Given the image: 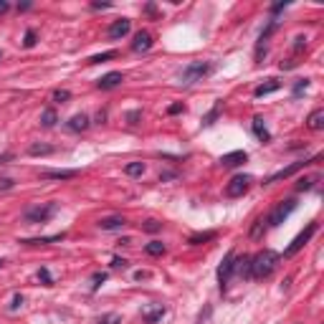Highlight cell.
Segmentation results:
<instances>
[{"instance_id": "1", "label": "cell", "mask_w": 324, "mask_h": 324, "mask_svg": "<svg viewBox=\"0 0 324 324\" xmlns=\"http://www.w3.org/2000/svg\"><path fill=\"white\" fill-rule=\"evenodd\" d=\"M279 268V254L271 248H263L256 256H251V279H268Z\"/></svg>"}, {"instance_id": "2", "label": "cell", "mask_w": 324, "mask_h": 324, "mask_svg": "<svg viewBox=\"0 0 324 324\" xmlns=\"http://www.w3.org/2000/svg\"><path fill=\"white\" fill-rule=\"evenodd\" d=\"M210 68H213V66L208 64V61H193V64H188L183 68V73H180V84H183V86H190L195 81H203V79L210 73Z\"/></svg>"}, {"instance_id": "3", "label": "cell", "mask_w": 324, "mask_h": 324, "mask_svg": "<svg viewBox=\"0 0 324 324\" xmlns=\"http://www.w3.org/2000/svg\"><path fill=\"white\" fill-rule=\"evenodd\" d=\"M296 210V200L294 197H289V200H281L271 213H268V218H266V223H268V228H276V226H281L291 213Z\"/></svg>"}, {"instance_id": "4", "label": "cell", "mask_w": 324, "mask_h": 324, "mask_svg": "<svg viewBox=\"0 0 324 324\" xmlns=\"http://www.w3.org/2000/svg\"><path fill=\"white\" fill-rule=\"evenodd\" d=\"M56 208H59L56 203L36 205V208H28L23 218H26V223H33V226H36V223H48V220H51V215L56 213Z\"/></svg>"}, {"instance_id": "5", "label": "cell", "mask_w": 324, "mask_h": 324, "mask_svg": "<svg viewBox=\"0 0 324 324\" xmlns=\"http://www.w3.org/2000/svg\"><path fill=\"white\" fill-rule=\"evenodd\" d=\"M317 231H319V226H317V223H309V226H307V228H304V231H302V233H299L291 243H289V248L284 251V256H294V254H299V251L304 248V243H309V238H312Z\"/></svg>"}, {"instance_id": "6", "label": "cell", "mask_w": 324, "mask_h": 324, "mask_svg": "<svg viewBox=\"0 0 324 324\" xmlns=\"http://www.w3.org/2000/svg\"><path fill=\"white\" fill-rule=\"evenodd\" d=\"M233 273H236V254L231 251L226 259L220 261V266H218V284H220V291L228 286V281H231Z\"/></svg>"}, {"instance_id": "7", "label": "cell", "mask_w": 324, "mask_h": 324, "mask_svg": "<svg viewBox=\"0 0 324 324\" xmlns=\"http://www.w3.org/2000/svg\"><path fill=\"white\" fill-rule=\"evenodd\" d=\"M251 183H254L251 175H236V178H231V183L226 185V195H228V197H241V195L251 188Z\"/></svg>"}, {"instance_id": "8", "label": "cell", "mask_w": 324, "mask_h": 324, "mask_svg": "<svg viewBox=\"0 0 324 324\" xmlns=\"http://www.w3.org/2000/svg\"><path fill=\"white\" fill-rule=\"evenodd\" d=\"M319 157H312V160H299V162H294V165H289V167H284V170H279V172H273L268 180H266V185H271V183H279V180H286V178H291L294 172H299V170H304L307 165H312V162H317Z\"/></svg>"}, {"instance_id": "9", "label": "cell", "mask_w": 324, "mask_h": 324, "mask_svg": "<svg viewBox=\"0 0 324 324\" xmlns=\"http://www.w3.org/2000/svg\"><path fill=\"white\" fill-rule=\"evenodd\" d=\"M130 31H132V20L130 18H119V20H114V23L109 26V38H112V41H119V38H124Z\"/></svg>"}, {"instance_id": "10", "label": "cell", "mask_w": 324, "mask_h": 324, "mask_svg": "<svg viewBox=\"0 0 324 324\" xmlns=\"http://www.w3.org/2000/svg\"><path fill=\"white\" fill-rule=\"evenodd\" d=\"M122 81H124L122 71H109V73H104V76L96 81V86H99L102 91H109V89H117Z\"/></svg>"}, {"instance_id": "11", "label": "cell", "mask_w": 324, "mask_h": 324, "mask_svg": "<svg viewBox=\"0 0 324 324\" xmlns=\"http://www.w3.org/2000/svg\"><path fill=\"white\" fill-rule=\"evenodd\" d=\"M152 33L149 31H139L137 36H134V41H132V51H137V54H144V51H149L152 48Z\"/></svg>"}, {"instance_id": "12", "label": "cell", "mask_w": 324, "mask_h": 324, "mask_svg": "<svg viewBox=\"0 0 324 324\" xmlns=\"http://www.w3.org/2000/svg\"><path fill=\"white\" fill-rule=\"evenodd\" d=\"M246 160H248V155H246L243 149H236V152L223 155V157H220V165H223V167H238V165H243Z\"/></svg>"}, {"instance_id": "13", "label": "cell", "mask_w": 324, "mask_h": 324, "mask_svg": "<svg viewBox=\"0 0 324 324\" xmlns=\"http://www.w3.org/2000/svg\"><path fill=\"white\" fill-rule=\"evenodd\" d=\"M127 226V220L122 218V215H109V218H102L99 220V228L102 231H119V228H124Z\"/></svg>"}, {"instance_id": "14", "label": "cell", "mask_w": 324, "mask_h": 324, "mask_svg": "<svg viewBox=\"0 0 324 324\" xmlns=\"http://www.w3.org/2000/svg\"><path fill=\"white\" fill-rule=\"evenodd\" d=\"M281 89V81L279 79H268L266 84H259L256 89H254V96H266V94H273V91H279Z\"/></svg>"}, {"instance_id": "15", "label": "cell", "mask_w": 324, "mask_h": 324, "mask_svg": "<svg viewBox=\"0 0 324 324\" xmlns=\"http://www.w3.org/2000/svg\"><path fill=\"white\" fill-rule=\"evenodd\" d=\"M89 124H91V122H89L86 114H73V117L68 119L66 127H68L71 132H84V130H89Z\"/></svg>"}, {"instance_id": "16", "label": "cell", "mask_w": 324, "mask_h": 324, "mask_svg": "<svg viewBox=\"0 0 324 324\" xmlns=\"http://www.w3.org/2000/svg\"><path fill=\"white\" fill-rule=\"evenodd\" d=\"M307 127L312 132L324 130V109H314V112L307 117Z\"/></svg>"}, {"instance_id": "17", "label": "cell", "mask_w": 324, "mask_h": 324, "mask_svg": "<svg viewBox=\"0 0 324 324\" xmlns=\"http://www.w3.org/2000/svg\"><path fill=\"white\" fill-rule=\"evenodd\" d=\"M236 271L241 279H251V256H236Z\"/></svg>"}, {"instance_id": "18", "label": "cell", "mask_w": 324, "mask_h": 324, "mask_svg": "<svg viewBox=\"0 0 324 324\" xmlns=\"http://www.w3.org/2000/svg\"><path fill=\"white\" fill-rule=\"evenodd\" d=\"M76 175H79L76 170H51V172H43V180H71Z\"/></svg>"}, {"instance_id": "19", "label": "cell", "mask_w": 324, "mask_h": 324, "mask_svg": "<svg viewBox=\"0 0 324 324\" xmlns=\"http://www.w3.org/2000/svg\"><path fill=\"white\" fill-rule=\"evenodd\" d=\"M254 134L259 137L261 142H268V139H271V132L266 130V124H263V119H261V117L254 119Z\"/></svg>"}, {"instance_id": "20", "label": "cell", "mask_w": 324, "mask_h": 324, "mask_svg": "<svg viewBox=\"0 0 324 324\" xmlns=\"http://www.w3.org/2000/svg\"><path fill=\"white\" fill-rule=\"evenodd\" d=\"M142 317H144V322L155 324L157 319H162V317H165V307H162V304H157L155 309H147V312H144Z\"/></svg>"}, {"instance_id": "21", "label": "cell", "mask_w": 324, "mask_h": 324, "mask_svg": "<svg viewBox=\"0 0 324 324\" xmlns=\"http://www.w3.org/2000/svg\"><path fill=\"white\" fill-rule=\"evenodd\" d=\"M61 238H64V233L48 236V238H26V241H20V243H26V246H46V243H54V241H61Z\"/></svg>"}, {"instance_id": "22", "label": "cell", "mask_w": 324, "mask_h": 324, "mask_svg": "<svg viewBox=\"0 0 324 324\" xmlns=\"http://www.w3.org/2000/svg\"><path fill=\"white\" fill-rule=\"evenodd\" d=\"M215 238V231H208V233H195L188 238V243L190 246H200V243H205V241H213Z\"/></svg>"}, {"instance_id": "23", "label": "cell", "mask_w": 324, "mask_h": 324, "mask_svg": "<svg viewBox=\"0 0 324 324\" xmlns=\"http://www.w3.org/2000/svg\"><path fill=\"white\" fill-rule=\"evenodd\" d=\"M56 119H59V117H56V112H54V109H46V112L41 114V127L51 130V127L56 124Z\"/></svg>"}, {"instance_id": "24", "label": "cell", "mask_w": 324, "mask_h": 324, "mask_svg": "<svg viewBox=\"0 0 324 324\" xmlns=\"http://www.w3.org/2000/svg\"><path fill=\"white\" fill-rule=\"evenodd\" d=\"M144 254H149V256H162V254H165V243H160V241H149V243L144 246Z\"/></svg>"}, {"instance_id": "25", "label": "cell", "mask_w": 324, "mask_h": 324, "mask_svg": "<svg viewBox=\"0 0 324 324\" xmlns=\"http://www.w3.org/2000/svg\"><path fill=\"white\" fill-rule=\"evenodd\" d=\"M218 114H220V102H218V104H215V107H213V109L203 117V127H210V124L218 119Z\"/></svg>"}, {"instance_id": "26", "label": "cell", "mask_w": 324, "mask_h": 324, "mask_svg": "<svg viewBox=\"0 0 324 324\" xmlns=\"http://www.w3.org/2000/svg\"><path fill=\"white\" fill-rule=\"evenodd\" d=\"M124 172H127L130 178H139V175L144 172V162H130V165L124 167Z\"/></svg>"}, {"instance_id": "27", "label": "cell", "mask_w": 324, "mask_h": 324, "mask_svg": "<svg viewBox=\"0 0 324 324\" xmlns=\"http://www.w3.org/2000/svg\"><path fill=\"white\" fill-rule=\"evenodd\" d=\"M28 152L38 157V155H51V152H54V147H51V144H31V149H28Z\"/></svg>"}, {"instance_id": "28", "label": "cell", "mask_w": 324, "mask_h": 324, "mask_svg": "<svg viewBox=\"0 0 324 324\" xmlns=\"http://www.w3.org/2000/svg\"><path fill=\"white\" fill-rule=\"evenodd\" d=\"M317 180H319V178H317V175H314V178H302V180H299V183H296V190H299V193H302V190H312V188H314V183H317Z\"/></svg>"}, {"instance_id": "29", "label": "cell", "mask_w": 324, "mask_h": 324, "mask_svg": "<svg viewBox=\"0 0 324 324\" xmlns=\"http://www.w3.org/2000/svg\"><path fill=\"white\" fill-rule=\"evenodd\" d=\"M114 56H117V51H104V54H99V56H91L89 64H102V61H109V59H114Z\"/></svg>"}, {"instance_id": "30", "label": "cell", "mask_w": 324, "mask_h": 324, "mask_svg": "<svg viewBox=\"0 0 324 324\" xmlns=\"http://www.w3.org/2000/svg\"><path fill=\"white\" fill-rule=\"evenodd\" d=\"M309 84H312L309 79H299V81L294 84V96H302V94H304V91L309 89Z\"/></svg>"}, {"instance_id": "31", "label": "cell", "mask_w": 324, "mask_h": 324, "mask_svg": "<svg viewBox=\"0 0 324 324\" xmlns=\"http://www.w3.org/2000/svg\"><path fill=\"white\" fill-rule=\"evenodd\" d=\"M68 99H71V91H66V89H56L54 91V102L56 104H66Z\"/></svg>"}, {"instance_id": "32", "label": "cell", "mask_w": 324, "mask_h": 324, "mask_svg": "<svg viewBox=\"0 0 324 324\" xmlns=\"http://www.w3.org/2000/svg\"><path fill=\"white\" fill-rule=\"evenodd\" d=\"M160 228H162V223H160V220H147V223L142 226V231H147V233H157Z\"/></svg>"}, {"instance_id": "33", "label": "cell", "mask_w": 324, "mask_h": 324, "mask_svg": "<svg viewBox=\"0 0 324 324\" xmlns=\"http://www.w3.org/2000/svg\"><path fill=\"white\" fill-rule=\"evenodd\" d=\"M38 281H43V286H54V279H51L48 268H41L38 271Z\"/></svg>"}, {"instance_id": "34", "label": "cell", "mask_w": 324, "mask_h": 324, "mask_svg": "<svg viewBox=\"0 0 324 324\" xmlns=\"http://www.w3.org/2000/svg\"><path fill=\"white\" fill-rule=\"evenodd\" d=\"M96 324H122V317L119 314H104Z\"/></svg>"}, {"instance_id": "35", "label": "cell", "mask_w": 324, "mask_h": 324, "mask_svg": "<svg viewBox=\"0 0 324 324\" xmlns=\"http://www.w3.org/2000/svg\"><path fill=\"white\" fill-rule=\"evenodd\" d=\"M263 223H266L263 218H259V220H256V226L251 228V238H261V233H263V228H266Z\"/></svg>"}, {"instance_id": "36", "label": "cell", "mask_w": 324, "mask_h": 324, "mask_svg": "<svg viewBox=\"0 0 324 324\" xmlns=\"http://www.w3.org/2000/svg\"><path fill=\"white\" fill-rule=\"evenodd\" d=\"M23 46H26V48H33V46H36V31H33V28L26 31V41H23Z\"/></svg>"}, {"instance_id": "37", "label": "cell", "mask_w": 324, "mask_h": 324, "mask_svg": "<svg viewBox=\"0 0 324 324\" xmlns=\"http://www.w3.org/2000/svg\"><path fill=\"white\" fill-rule=\"evenodd\" d=\"M91 281H94V284H91V289L96 291V289H99V286L107 281V273H94V276H91Z\"/></svg>"}, {"instance_id": "38", "label": "cell", "mask_w": 324, "mask_h": 324, "mask_svg": "<svg viewBox=\"0 0 324 324\" xmlns=\"http://www.w3.org/2000/svg\"><path fill=\"white\" fill-rule=\"evenodd\" d=\"M180 112H185L183 104H170V107H167V114H180Z\"/></svg>"}, {"instance_id": "39", "label": "cell", "mask_w": 324, "mask_h": 324, "mask_svg": "<svg viewBox=\"0 0 324 324\" xmlns=\"http://www.w3.org/2000/svg\"><path fill=\"white\" fill-rule=\"evenodd\" d=\"M13 185H15V183H13L10 178H0V190H10Z\"/></svg>"}, {"instance_id": "40", "label": "cell", "mask_w": 324, "mask_h": 324, "mask_svg": "<svg viewBox=\"0 0 324 324\" xmlns=\"http://www.w3.org/2000/svg\"><path fill=\"white\" fill-rule=\"evenodd\" d=\"M304 46H307V38H302V36H299V38H294V51H302Z\"/></svg>"}, {"instance_id": "41", "label": "cell", "mask_w": 324, "mask_h": 324, "mask_svg": "<svg viewBox=\"0 0 324 324\" xmlns=\"http://www.w3.org/2000/svg\"><path fill=\"white\" fill-rule=\"evenodd\" d=\"M139 117H142V112H139V109H134V112H130V117H127V119H130V124H137V119H139Z\"/></svg>"}, {"instance_id": "42", "label": "cell", "mask_w": 324, "mask_h": 324, "mask_svg": "<svg viewBox=\"0 0 324 324\" xmlns=\"http://www.w3.org/2000/svg\"><path fill=\"white\" fill-rule=\"evenodd\" d=\"M20 304H23V296H20V294H15V296H13V304H10V309H18Z\"/></svg>"}, {"instance_id": "43", "label": "cell", "mask_w": 324, "mask_h": 324, "mask_svg": "<svg viewBox=\"0 0 324 324\" xmlns=\"http://www.w3.org/2000/svg\"><path fill=\"white\" fill-rule=\"evenodd\" d=\"M112 266H114V268H124V266H127V261H124V259H119V256H117V259L112 261Z\"/></svg>"}, {"instance_id": "44", "label": "cell", "mask_w": 324, "mask_h": 324, "mask_svg": "<svg viewBox=\"0 0 324 324\" xmlns=\"http://www.w3.org/2000/svg\"><path fill=\"white\" fill-rule=\"evenodd\" d=\"M8 10H10V3L8 0H0V15H5Z\"/></svg>"}, {"instance_id": "45", "label": "cell", "mask_w": 324, "mask_h": 324, "mask_svg": "<svg viewBox=\"0 0 324 324\" xmlns=\"http://www.w3.org/2000/svg\"><path fill=\"white\" fill-rule=\"evenodd\" d=\"M91 8H112L109 3H91Z\"/></svg>"}, {"instance_id": "46", "label": "cell", "mask_w": 324, "mask_h": 324, "mask_svg": "<svg viewBox=\"0 0 324 324\" xmlns=\"http://www.w3.org/2000/svg\"><path fill=\"white\" fill-rule=\"evenodd\" d=\"M281 8H286V3H276V5H273V8H271V10H273V13H279V10H281Z\"/></svg>"}, {"instance_id": "47", "label": "cell", "mask_w": 324, "mask_h": 324, "mask_svg": "<svg viewBox=\"0 0 324 324\" xmlns=\"http://www.w3.org/2000/svg\"><path fill=\"white\" fill-rule=\"evenodd\" d=\"M296 66V61H286V64H281V68H294Z\"/></svg>"}, {"instance_id": "48", "label": "cell", "mask_w": 324, "mask_h": 324, "mask_svg": "<svg viewBox=\"0 0 324 324\" xmlns=\"http://www.w3.org/2000/svg\"><path fill=\"white\" fill-rule=\"evenodd\" d=\"M3 263H5V261H3V259H0V268H3Z\"/></svg>"}, {"instance_id": "49", "label": "cell", "mask_w": 324, "mask_h": 324, "mask_svg": "<svg viewBox=\"0 0 324 324\" xmlns=\"http://www.w3.org/2000/svg\"><path fill=\"white\" fill-rule=\"evenodd\" d=\"M0 61H3V51H0Z\"/></svg>"}]
</instances>
